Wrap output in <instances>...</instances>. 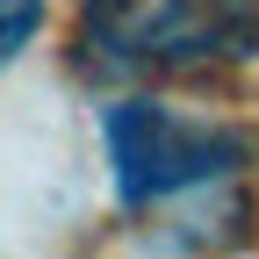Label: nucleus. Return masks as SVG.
I'll list each match as a JSON object with an SVG mask.
<instances>
[{
    "label": "nucleus",
    "instance_id": "nucleus-2",
    "mask_svg": "<svg viewBox=\"0 0 259 259\" xmlns=\"http://www.w3.org/2000/svg\"><path fill=\"white\" fill-rule=\"evenodd\" d=\"M101 151H108L115 202L130 216L158 209V202H187L202 187H223L252 166V137L238 122H194L158 101H115L101 115Z\"/></svg>",
    "mask_w": 259,
    "mask_h": 259
},
{
    "label": "nucleus",
    "instance_id": "nucleus-1",
    "mask_svg": "<svg viewBox=\"0 0 259 259\" xmlns=\"http://www.w3.org/2000/svg\"><path fill=\"white\" fill-rule=\"evenodd\" d=\"M79 51L108 72L252 65L259 0H79Z\"/></svg>",
    "mask_w": 259,
    "mask_h": 259
},
{
    "label": "nucleus",
    "instance_id": "nucleus-3",
    "mask_svg": "<svg viewBox=\"0 0 259 259\" xmlns=\"http://www.w3.org/2000/svg\"><path fill=\"white\" fill-rule=\"evenodd\" d=\"M44 22H51V0H0V65H15L36 44Z\"/></svg>",
    "mask_w": 259,
    "mask_h": 259
}]
</instances>
